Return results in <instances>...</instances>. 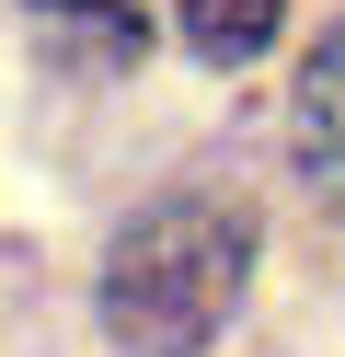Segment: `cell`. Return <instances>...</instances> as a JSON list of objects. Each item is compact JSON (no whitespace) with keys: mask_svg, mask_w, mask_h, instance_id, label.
Wrapping results in <instances>:
<instances>
[{"mask_svg":"<svg viewBox=\"0 0 345 357\" xmlns=\"http://www.w3.org/2000/svg\"><path fill=\"white\" fill-rule=\"evenodd\" d=\"M35 12H46V24H69V35H81L92 58H104V70H127V58L150 47V35H138V12H127V0H35Z\"/></svg>","mask_w":345,"mask_h":357,"instance_id":"cell-4","label":"cell"},{"mask_svg":"<svg viewBox=\"0 0 345 357\" xmlns=\"http://www.w3.org/2000/svg\"><path fill=\"white\" fill-rule=\"evenodd\" d=\"M253 277V208L242 196H161L104 254V334L127 357H196L230 323Z\"/></svg>","mask_w":345,"mask_h":357,"instance_id":"cell-1","label":"cell"},{"mask_svg":"<svg viewBox=\"0 0 345 357\" xmlns=\"http://www.w3.org/2000/svg\"><path fill=\"white\" fill-rule=\"evenodd\" d=\"M299 150H311L322 173H345V24L311 47V70H299Z\"/></svg>","mask_w":345,"mask_h":357,"instance_id":"cell-3","label":"cell"},{"mask_svg":"<svg viewBox=\"0 0 345 357\" xmlns=\"http://www.w3.org/2000/svg\"><path fill=\"white\" fill-rule=\"evenodd\" d=\"M276 12H288V0H184V47H196L207 70H253V58L276 47Z\"/></svg>","mask_w":345,"mask_h":357,"instance_id":"cell-2","label":"cell"}]
</instances>
